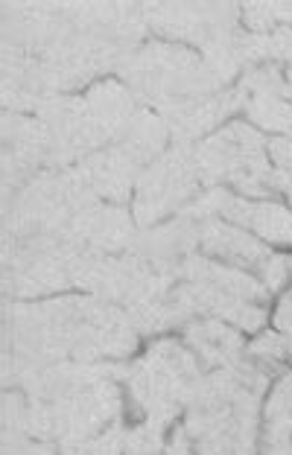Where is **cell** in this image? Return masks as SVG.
Returning a JSON list of instances; mask_svg holds the SVG:
<instances>
[{"instance_id":"cell-2","label":"cell","mask_w":292,"mask_h":455,"mask_svg":"<svg viewBox=\"0 0 292 455\" xmlns=\"http://www.w3.org/2000/svg\"><path fill=\"white\" fill-rule=\"evenodd\" d=\"M289 192H292V187H289Z\"/></svg>"},{"instance_id":"cell-1","label":"cell","mask_w":292,"mask_h":455,"mask_svg":"<svg viewBox=\"0 0 292 455\" xmlns=\"http://www.w3.org/2000/svg\"><path fill=\"white\" fill-rule=\"evenodd\" d=\"M272 155L274 161L284 164V167H292V144H286V140H272Z\"/></svg>"}]
</instances>
